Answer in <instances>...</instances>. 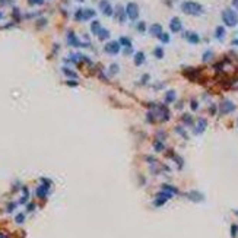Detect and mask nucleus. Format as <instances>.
I'll list each match as a JSON object with an SVG mask.
<instances>
[{"label": "nucleus", "instance_id": "nucleus-32", "mask_svg": "<svg viewBox=\"0 0 238 238\" xmlns=\"http://www.w3.org/2000/svg\"><path fill=\"white\" fill-rule=\"evenodd\" d=\"M175 132L180 133V134H181L183 137H187V136H186V132H184V129H183V127H180V126H178V127H175Z\"/></svg>", "mask_w": 238, "mask_h": 238}, {"label": "nucleus", "instance_id": "nucleus-38", "mask_svg": "<svg viewBox=\"0 0 238 238\" xmlns=\"http://www.w3.org/2000/svg\"><path fill=\"white\" fill-rule=\"evenodd\" d=\"M164 86H165V83H156L155 86H154V88L156 89V91H158V89H161V88H164Z\"/></svg>", "mask_w": 238, "mask_h": 238}, {"label": "nucleus", "instance_id": "nucleus-19", "mask_svg": "<svg viewBox=\"0 0 238 238\" xmlns=\"http://www.w3.org/2000/svg\"><path fill=\"white\" fill-rule=\"evenodd\" d=\"M181 120H183V123L186 124V126H193V124H194V121H193V117L190 116V114H187V113L181 116Z\"/></svg>", "mask_w": 238, "mask_h": 238}, {"label": "nucleus", "instance_id": "nucleus-22", "mask_svg": "<svg viewBox=\"0 0 238 238\" xmlns=\"http://www.w3.org/2000/svg\"><path fill=\"white\" fill-rule=\"evenodd\" d=\"M118 43H120V45H123L124 48H126V47H132V39L129 38V37H120Z\"/></svg>", "mask_w": 238, "mask_h": 238}, {"label": "nucleus", "instance_id": "nucleus-36", "mask_svg": "<svg viewBox=\"0 0 238 238\" xmlns=\"http://www.w3.org/2000/svg\"><path fill=\"white\" fill-rule=\"evenodd\" d=\"M124 54H126V55L132 54V47H126V48H124Z\"/></svg>", "mask_w": 238, "mask_h": 238}, {"label": "nucleus", "instance_id": "nucleus-5", "mask_svg": "<svg viewBox=\"0 0 238 238\" xmlns=\"http://www.w3.org/2000/svg\"><path fill=\"white\" fill-rule=\"evenodd\" d=\"M126 13H127L129 19L136 21L139 18V6L136 5V3H133V2L127 3V6H126Z\"/></svg>", "mask_w": 238, "mask_h": 238}, {"label": "nucleus", "instance_id": "nucleus-27", "mask_svg": "<svg viewBox=\"0 0 238 238\" xmlns=\"http://www.w3.org/2000/svg\"><path fill=\"white\" fill-rule=\"evenodd\" d=\"M136 29H137L139 32H145V31H146V23H145L143 21L137 22V23H136Z\"/></svg>", "mask_w": 238, "mask_h": 238}, {"label": "nucleus", "instance_id": "nucleus-23", "mask_svg": "<svg viewBox=\"0 0 238 238\" xmlns=\"http://www.w3.org/2000/svg\"><path fill=\"white\" fill-rule=\"evenodd\" d=\"M61 70H63V73L66 75L67 78H70V79H78V75L73 72V70H70V69H67V67H63Z\"/></svg>", "mask_w": 238, "mask_h": 238}, {"label": "nucleus", "instance_id": "nucleus-12", "mask_svg": "<svg viewBox=\"0 0 238 238\" xmlns=\"http://www.w3.org/2000/svg\"><path fill=\"white\" fill-rule=\"evenodd\" d=\"M183 37L187 39L190 44H199L200 43V35L197 32H193V31H187V32H184Z\"/></svg>", "mask_w": 238, "mask_h": 238}, {"label": "nucleus", "instance_id": "nucleus-42", "mask_svg": "<svg viewBox=\"0 0 238 238\" xmlns=\"http://www.w3.org/2000/svg\"><path fill=\"white\" fill-rule=\"evenodd\" d=\"M232 45H238V39H232Z\"/></svg>", "mask_w": 238, "mask_h": 238}, {"label": "nucleus", "instance_id": "nucleus-1", "mask_svg": "<svg viewBox=\"0 0 238 238\" xmlns=\"http://www.w3.org/2000/svg\"><path fill=\"white\" fill-rule=\"evenodd\" d=\"M180 9H181L183 13L190 15V16H200L205 12V7L200 5V3H197V2H193V0H186V2H183L181 6H180Z\"/></svg>", "mask_w": 238, "mask_h": 238}, {"label": "nucleus", "instance_id": "nucleus-11", "mask_svg": "<svg viewBox=\"0 0 238 238\" xmlns=\"http://www.w3.org/2000/svg\"><path fill=\"white\" fill-rule=\"evenodd\" d=\"M113 16H116L117 19H118V22L123 23L124 21H126V18H127V13H126V10H124V7H123L121 5L116 6V9H114V15Z\"/></svg>", "mask_w": 238, "mask_h": 238}, {"label": "nucleus", "instance_id": "nucleus-15", "mask_svg": "<svg viewBox=\"0 0 238 238\" xmlns=\"http://www.w3.org/2000/svg\"><path fill=\"white\" fill-rule=\"evenodd\" d=\"M146 60V55H145L143 51H137L136 54H134V64L136 66H142Z\"/></svg>", "mask_w": 238, "mask_h": 238}, {"label": "nucleus", "instance_id": "nucleus-35", "mask_svg": "<svg viewBox=\"0 0 238 238\" xmlns=\"http://www.w3.org/2000/svg\"><path fill=\"white\" fill-rule=\"evenodd\" d=\"M66 83L69 86H78V82H76V80H67Z\"/></svg>", "mask_w": 238, "mask_h": 238}, {"label": "nucleus", "instance_id": "nucleus-41", "mask_svg": "<svg viewBox=\"0 0 238 238\" xmlns=\"http://www.w3.org/2000/svg\"><path fill=\"white\" fill-rule=\"evenodd\" d=\"M155 146H156V150H161V149H162V143H155Z\"/></svg>", "mask_w": 238, "mask_h": 238}, {"label": "nucleus", "instance_id": "nucleus-21", "mask_svg": "<svg viewBox=\"0 0 238 238\" xmlns=\"http://www.w3.org/2000/svg\"><path fill=\"white\" fill-rule=\"evenodd\" d=\"M212 59H213V51H212V50H206L205 53H203L202 61H203V63H207V61H211Z\"/></svg>", "mask_w": 238, "mask_h": 238}, {"label": "nucleus", "instance_id": "nucleus-14", "mask_svg": "<svg viewBox=\"0 0 238 238\" xmlns=\"http://www.w3.org/2000/svg\"><path fill=\"white\" fill-rule=\"evenodd\" d=\"M175 100H177V92L174 89H170L165 94V98H164L165 104H172V102H175Z\"/></svg>", "mask_w": 238, "mask_h": 238}, {"label": "nucleus", "instance_id": "nucleus-30", "mask_svg": "<svg viewBox=\"0 0 238 238\" xmlns=\"http://www.w3.org/2000/svg\"><path fill=\"white\" fill-rule=\"evenodd\" d=\"M37 25H38V28H43L47 25V19L45 18H41V19H38V22H37Z\"/></svg>", "mask_w": 238, "mask_h": 238}, {"label": "nucleus", "instance_id": "nucleus-10", "mask_svg": "<svg viewBox=\"0 0 238 238\" xmlns=\"http://www.w3.org/2000/svg\"><path fill=\"white\" fill-rule=\"evenodd\" d=\"M100 9L105 16H113V15H114V9H113V6L110 5L108 0H101L100 2Z\"/></svg>", "mask_w": 238, "mask_h": 238}, {"label": "nucleus", "instance_id": "nucleus-3", "mask_svg": "<svg viewBox=\"0 0 238 238\" xmlns=\"http://www.w3.org/2000/svg\"><path fill=\"white\" fill-rule=\"evenodd\" d=\"M149 107L150 108H155V110H154V114H155V117L159 118L161 121H168V120H170V117H171L170 110H168L164 104H155V102H150Z\"/></svg>", "mask_w": 238, "mask_h": 238}, {"label": "nucleus", "instance_id": "nucleus-20", "mask_svg": "<svg viewBox=\"0 0 238 238\" xmlns=\"http://www.w3.org/2000/svg\"><path fill=\"white\" fill-rule=\"evenodd\" d=\"M101 28H102V27H101V22H100V21H94V22L91 23V32L96 35V34L100 32Z\"/></svg>", "mask_w": 238, "mask_h": 238}, {"label": "nucleus", "instance_id": "nucleus-43", "mask_svg": "<svg viewBox=\"0 0 238 238\" xmlns=\"http://www.w3.org/2000/svg\"><path fill=\"white\" fill-rule=\"evenodd\" d=\"M2 18H3V13H2V12H0V19H2Z\"/></svg>", "mask_w": 238, "mask_h": 238}, {"label": "nucleus", "instance_id": "nucleus-26", "mask_svg": "<svg viewBox=\"0 0 238 238\" xmlns=\"http://www.w3.org/2000/svg\"><path fill=\"white\" fill-rule=\"evenodd\" d=\"M75 21H83V9H78L75 12Z\"/></svg>", "mask_w": 238, "mask_h": 238}, {"label": "nucleus", "instance_id": "nucleus-6", "mask_svg": "<svg viewBox=\"0 0 238 238\" xmlns=\"http://www.w3.org/2000/svg\"><path fill=\"white\" fill-rule=\"evenodd\" d=\"M120 43L118 41H110V43H107L105 47H104V51H105L107 54L110 55H116L120 53Z\"/></svg>", "mask_w": 238, "mask_h": 238}, {"label": "nucleus", "instance_id": "nucleus-33", "mask_svg": "<svg viewBox=\"0 0 238 238\" xmlns=\"http://www.w3.org/2000/svg\"><path fill=\"white\" fill-rule=\"evenodd\" d=\"M149 75H143V76H142V80H140V83H142V85H145V83L146 82H149Z\"/></svg>", "mask_w": 238, "mask_h": 238}, {"label": "nucleus", "instance_id": "nucleus-2", "mask_svg": "<svg viewBox=\"0 0 238 238\" xmlns=\"http://www.w3.org/2000/svg\"><path fill=\"white\" fill-rule=\"evenodd\" d=\"M221 18H222V22L225 27H229V28H234L238 25V13L234 9H225L222 10L221 13Z\"/></svg>", "mask_w": 238, "mask_h": 238}, {"label": "nucleus", "instance_id": "nucleus-37", "mask_svg": "<svg viewBox=\"0 0 238 238\" xmlns=\"http://www.w3.org/2000/svg\"><path fill=\"white\" fill-rule=\"evenodd\" d=\"M209 111H211L212 116H213V114H216V105H211V107H209Z\"/></svg>", "mask_w": 238, "mask_h": 238}, {"label": "nucleus", "instance_id": "nucleus-4", "mask_svg": "<svg viewBox=\"0 0 238 238\" xmlns=\"http://www.w3.org/2000/svg\"><path fill=\"white\" fill-rule=\"evenodd\" d=\"M237 110V105L234 104L231 100H222L219 102V113L222 116H227V114H231Z\"/></svg>", "mask_w": 238, "mask_h": 238}, {"label": "nucleus", "instance_id": "nucleus-24", "mask_svg": "<svg viewBox=\"0 0 238 238\" xmlns=\"http://www.w3.org/2000/svg\"><path fill=\"white\" fill-rule=\"evenodd\" d=\"M154 55H155L156 59H162L164 57V48L162 47H156L155 50H154Z\"/></svg>", "mask_w": 238, "mask_h": 238}, {"label": "nucleus", "instance_id": "nucleus-17", "mask_svg": "<svg viewBox=\"0 0 238 238\" xmlns=\"http://www.w3.org/2000/svg\"><path fill=\"white\" fill-rule=\"evenodd\" d=\"M96 16V12L94 9H83V21H89Z\"/></svg>", "mask_w": 238, "mask_h": 238}, {"label": "nucleus", "instance_id": "nucleus-28", "mask_svg": "<svg viewBox=\"0 0 238 238\" xmlns=\"http://www.w3.org/2000/svg\"><path fill=\"white\" fill-rule=\"evenodd\" d=\"M118 72H120V67H118V64H117V63L111 64V66H110V75H117Z\"/></svg>", "mask_w": 238, "mask_h": 238}, {"label": "nucleus", "instance_id": "nucleus-39", "mask_svg": "<svg viewBox=\"0 0 238 238\" xmlns=\"http://www.w3.org/2000/svg\"><path fill=\"white\" fill-rule=\"evenodd\" d=\"M232 7H235L238 10V0H232Z\"/></svg>", "mask_w": 238, "mask_h": 238}, {"label": "nucleus", "instance_id": "nucleus-13", "mask_svg": "<svg viewBox=\"0 0 238 238\" xmlns=\"http://www.w3.org/2000/svg\"><path fill=\"white\" fill-rule=\"evenodd\" d=\"M162 32H164V31H162V25H161V23H154V25L149 27V34L154 35V37H159Z\"/></svg>", "mask_w": 238, "mask_h": 238}, {"label": "nucleus", "instance_id": "nucleus-31", "mask_svg": "<svg viewBox=\"0 0 238 238\" xmlns=\"http://www.w3.org/2000/svg\"><path fill=\"white\" fill-rule=\"evenodd\" d=\"M190 108H191V110H193V111H196V110H197V108H199V102H197V101H196V100H193V101H191V102H190Z\"/></svg>", "mask_w": 238, "mask_h": 238}, {"label": "nucleus", "instance_id": "nucleus-40", "mask_svg": "<svg viewBox=\"0 0 238 238\" xmlns=\"http://www.w3.org/2000/svg\"><path fill=\"white\" fill-rule=\"evenodd\" d=\"M237 225H232V235H235V234H237Z\"/></svg>", "mask_w": 238, "mask_h": 238}, {"label": "nucleus", "instance_id": "nucleus-16", "mask_svg": "<svg viewBox=\"0 0 238 238\" xmlns=\"http://www.w3.org/2000/svg\"><path fill=\"white\" fill-rule=\"evenodd\" d=\"M225 35H227V31H225V27H222V25H219V27H216L215 29V38L219 39V41H222V39L225 38Z\"/></svg>", "mask_w": 238, "mask_h": 238}, {"label": "nucleus", "instance_id": "nucleus-7", "mask_svg": "<svg viewBox=\"0 0 238 238\" xmlns=\"http://www.w3.org/2000/svg\"><path fill=\"white\" fill-rule=\"evenodd\" d=\"M181 29H183V22H181V19L177 16H174L171 21H170V31L174 34H177V32H181Z\"/></svg>", "mask_w": 238, "mask_h": 238}, {"label": "nucleus", "instance_id": "nucleus-25", "mask_svg": "<svg viewBox=\"0 0 238 238\" xmlns=\"http://www.w3.org/2000/svg\"><path fill=\"white\" fill-rule=\"evenodd\" d=\"M158 38L161 39V43H164V44H168V43H170V34L162 32L159 37H158Z\"/></svg>", "mask_w": 238, "mask_h": 238}, {"label": "nucleus", "instance_id": "nucleus-34", "mask_svg": "<svg viewBox=\"0 0 238 238\" xmlns=\"http://www.w3.org/2000/svg\"><path fill=\"white\" fill-rule=\"evenodd\" d=\"M13 16L16 18V19H21V16H19V9H18V7L13 9Z\"/></svg>", "mask_w": 238, "mask_h": 238}, {"label": "nucleus", "instance_id": "nucleus-9", "mask_svg": "<svg viewBox=\"0 0 238 238\" xmlns=\"http://www.w3.org/2000/svg\"><path fill=\"white\" fill-rule=\"evenodd\" d=\"M67 43H69V45H72V47H88V44H82V43L79 41V38L75 35L73 31H69V32H67Z\"/></svg>", "mask_w": 238, "mask_h": 238}, {"label": "nucleus", "instance_id": "nucleus-29", "mask_svg": "<svg viewBox=\"0 0 238 238\" xmlns=\"http://www.w3.org/2000/svg\"><path fill=\"white\" fill-rule=\"evenodd\" d=\"M28 3L32 5V6H39V5L44 3V0H28Z\"/></svg>", "mask_w": 238, "mask_h": 238}, {"label": "nucleus", "instance_id": "nucleus-8", "mask_svg": "<svg viewBox=\"0 0 238 238\" xmlns=\"http://www.w3.org/2000/svg\"><path fill=\"white\" fill-rule=\"evenodd\" d=\"M206 127H207V121H206V118H203V117L197 118V121H196L194 129H193L194 134H202V133L206 130Z\"/></svg>", "mask_w": 238, "mask_h": 238}, {"label": "nucleus", "instance_id": "nucleus-18", "mask_svg": "<svg viewBox=\"0 0 238 238\" xmlns=\"http://www.w3.org/2000/svg\"><path fill=\"white\" fill-rule=\"evenodd\" d=\"M96 37H98L101 41H105V39L110 38V31H108V29H105V28H101L100 32L96 34Z\"/></svg>", "mask_w": 238, "mask_h": 238}]
</instances>
